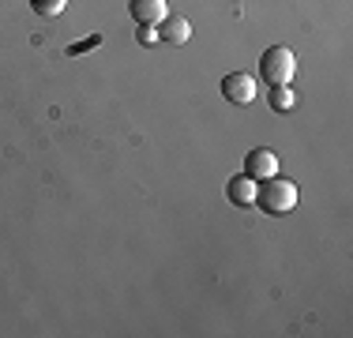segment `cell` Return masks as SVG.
<instances>
[{"mask_svg":"<svg viewBox=\"0 0 353 338\" xmlns=\"http://www.w3.org/2000/svg\"><path fill=\"white\" fill-rule=\"evenodd\" d=\"M136 38H139V46H154V41H158V30H154V27H139Z\"/></svg>","mask_w":353,"mask_h":338,"instance_id":"30bf717a","label":"cell"},{"mask_svg":"<svg viewBox=\"0 0 353 338\" xmlns=\"http://www.w3.org/2000/svg\"><path fill=\"white\" fill-rule=\"evenodd\" d=\"M259 75H263L267 87H282V83H293V75H297V57H293V49L271 46L263 57H259Z\"/></svg>","mask_w":353,"mask_h":338,"instance_id":"7a4b0ae2","label":"cell"},{"mask_svg":"<svg viewBox=\"0 0 353 338\" xmlns=\"http://www.w3.org/2000/svg\"><path fill=\"white\" fill-rule=\"evenodd\" d=\"M256 188H259V181H252L248 173H237L225 184V196H230L233 207H256Z\"/></svg>","mask_w":353,"mask_h":338,"instance_id":"8992f818","label":"cell"},{"mask_svg":"<svg viewBox=\"0 0 353 338\" xmlns=\"http://www.w3.org/2000/svg\"><path fill=\"white\" fill-rule=\"evenodd\" d=\"M128 12L139 27H158L170 15V4L165 0H128Z\"/></svg>","mask_w":353,"mask_h":338,"instance_id":"5b68a950","label":"cell"},{"mask_svg":"<svg viewBox=\"0 0 353 338\" xmlns=\"http://www.w3.org/2000/svg\"><path fill=\"white\" fill-rule=\"evenodd\" d=\"M245 173L252 177V181H267V177H274V173H279V155H274L271 147H256V150H248V158H245Z\"/></svg>","mask_w":353,"mask_h":338,"instance_id":"277c9868","label":"cell"},{"mask_svg":"<svg viewBox=\"0 0 353 338\" xmlns=\"http://www.w3.org/2000/svg\"><path fill=\"white\" fill-rule=\"evenodd\" d=\"M98 41H102V38H98V34H94V38H83V41H79V46H72V49H68V57H79V53H83V49H94V46H98Z\"/></svg>","mask_w":353,"mask_h":338,"instance_id":"8fae6325","label":"cell"},{"mask_svg":"<svg viewBox=\"0 0 353 338\" xmlns=\"http://www.w3.org/2000/svg\"><path fill=\"white\" fill-rule=\"evenodd\" d=\"M64 4H68V0H30V8H34L38 15H46V19L61 15V12H64Z\"/></svg>","mask_w":353,"mask_h":338,"instance_id":"9c48e42d","label":"cell"},{"mask_svg":"<svg viewBox=\"0 0 353 338\" xmlns=\"http://www.w3.org/2000/svg\"><path fill=\"white\" fill-rule=\"evenodd\" d=\"M267 101H271L274 113H290V109L297 106V95H293L290 83H282V87H271V90H267Z\"/></svg>","mask_w":353,"mask_h":338,"instance_id":"ba28073f","label":"cell"},{"mask_svg":"<svg viewBox=\"0 0 353 338\" xmlns=\"http://www.w3.org/2000/svg\"><path fill=\"white\" fill-rule=\"evenodd\" d=\"M222 95H225V101H233V106H248V101L256 98V79H252L248 72H230L222 79Z\"/></svg>","mask_w":353,"mask_h":338,"instance_id":"3957f363","label":"cell"},{"mask_svg":"<svg viewBox=\"0 0 353 338\" xmlns=\"http://www.w3.org/2000/svg\"><path fill=\"white\" fill-rule=\"evenodd\" d=\"M154 30H158V41H170V46H184L192 38V23L184 15H165Z\"/></svg>","mask_w":353,"mask_h":338,"instance_id":"52a82bcc","label":"cell"},{"mask_svg":"<svg viewBox=\"0 0 353 338\" xmlns=\"http://www.w3.org/2000/svg\"><path fill=\"white\" fill-rule=\"evenodd\" d=\"M297 203H301L297 181H290V177H282V173L259 181V188H256V207L259 210H267V215H290V210H297Z\"/></svg>","mask_w":353,"mask_h":338,"instance_id":"6da1fadb","label":"cell"}]
</instances>
